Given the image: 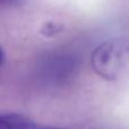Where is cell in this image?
Here are the masks:
<instances>
[{"instance_id":"1","label":"cell","mask_w":129,"mask_h":129,"mask_svg":"<svg viewBox=\"0 0 129 129\" xmlns=\"http://www.w3.org/2000/svg\"><path fill=\"white\" fill-rule=\"evenodd\" d=\"M128 60L126 41L114 39L101 43L92 53V67L98 75L108 80L120 77Z\"/></svg>"},{"instance_id":"2","label":"cell","mask_w":129,"mask_h":129,"mask_svg":"<svg viewBox=\"0 0 129 129\" xmlns=\"http://www.w3.org/2000/svg\"><path fill=\"white\" fill-rule=\"evenodd\" d=\"M0 129H64L51 126H42L20 114L10 113L0 116Z\"/></svg>"},{"instance_id":"3","label":"cell","mask_w":129,"mask_h":129,"mask_svg":"<svg viewBox=\"0 0 129 129\" xmlns=\"http://www.w3.org/2000/svg\"><path fill=\"white\" fill-rule=\"evenodd\" d=\"M4 61H5V53H4V50H2L1 47H0V67L2 66Z\"/></svg>"},{"instance_id":"4","label":"cell","mask_w":129,"mask_h":129,"mask_svg":"<svg viewBox=\"0 0 129 129\" xmlns=\"http://www.w3.org/2000/svg\"><path fill=\"white\" fill-rule=\"evenodd\" d=\"M6 1H8V0H0V5L4 4V2H6Z\"/></svg>"}]
</instances>
